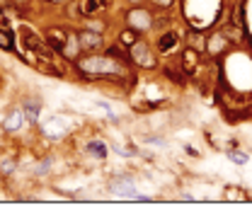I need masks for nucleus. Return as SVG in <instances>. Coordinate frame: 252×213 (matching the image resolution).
I'll list each match as a JSON object with an SVG mask.
<instances>
[{"instance_id":"obj_1","label":"nucleus","mask_w":252,"mask_h":213,"mask_svg":"<svg viewBox=\"0 0 252 213\" xmlns=\"http://www.w3.org/2000/svg\"><path fill=\"white\" fill-rule=\"evenodd\" d=\"M78 68L87 77H124L126 75V68L119 61H114L112 54H107V56H87V58L78 61Z\"/></svg>"},{"instance_id":"obj_2","label":"nucleus","mask_w":252,"mask_h":213,"mask_svg":"<svg viewBox=\"0 0 252 213\" xmlns=\"http://www.w3.org/2000/svg\"><path fill=\"white\" fill-rule=\"evenodd\" d=\"M68 39H70V32H65V29L51 27V29L46 32V41H49L51 49L61 51L63 56H75V44H65Z\"/></svg>"},{"instance_id":"obj_3","label":"nucleus","mask_w":252,"mask_h":213,"mask_svg":"<svg viewBox=\"0 0 252 213\" xmlns=\"http://www.w3.org/2000/svg\"><path fill=\"white\" fill-rule=\"evenodd\" d=\"M20 34H22V39H24V49H27V51L32 49L39 58H49V61H51V49H49V46H44V44L39 41V37H37L32 29L22 27V29H20Z\"/></svg>"},{"instance_id":"obj_4","label":"nucleus","mask_w":252,"mask_h":213,"mask_svg":"<svg viewBox=\"0 0 252 213\" xmlns=\"http://www.w3.org/2000/svg\"><path fill=\"white\" fill-rule=\"evenodd\" d=\"M126 22L131 24V29H148V27L153 24V17H150L148 10H143V7H133V10L126 12Z\"/></svg>"},{"instance_id":"obj_5","label":"nucleus","mask_w":252,"mask_h":213,"mask_svg":"<svg viewBox=\"0 0 252 213\" xmlns=\"http://www.w3.org/2000/svg\"><path fill=\"white\" fill-rule=\"evenodd\" d=\"M131 61H136L138 66H146V68H153V66H155V58H153L150 49H148L146 44H141V41H136V44L131 46Z\"/></svg>"},{"instance_id":"obj_6","label":"nucleus","mask_w":252,"mask_h":213,"mask_svg":"<svg viewBox=\"0 0 252 213\" xmlns=\"http://www.w3.org/2000/svg\"><path fill=\"white\" fill-rule=\"evenodd\" d=\"M102 44L105 41L97 32H80L78 34V46L85 49V51H97V49H102Z\"/></svg>"},{"instance_id":"obj_7","label":"nucleus","mask_w":252,"mask_h":213,"mask_svg":"<svg viewBox=\"0 0 252 213\" xmlns=\"http://www.w3.org/2000/svg\"><path fill=\"white\" fill-rule=\"evenodd\" d=\"M109 192L112 194H117V196H131V199H141L138 194H136V189H133V184H131V179H114L112 184H109Z\"/></svg>"},{"instance_id":"obj_8","label":"nucleus","mask_w":252,"mask_h":213,"mask_svg":"<svg viewBox=\"0 0 252 213\" xmlns=\"http://www.w3.org/2000/svg\"><path fill=\"white\" fill-rule=\"evenodd\" d=\"M182 68H185L189 75L196 73V68H199V54H196L194 49H187V51L182 54Z\"/></svg>"},{"instance_id":"obj_9","label":"nucleus","mask_w":252,"mask_h":213,"mask_svg":"<svg viewBox=\"0 0 252 213\" xmlns=\"http://www.w3.org/2000/svg\"><path fill=\"white\" fill-rule=\"evenodd\" d=\"M175 44H177V34H175V32H168V34H163V37L158 39V49H160V51H172Z\"/></svg>"},{"instance_id":"obj_10","label":"nucleus","mask_w":252,"mask_h":213,"mask_svg":"<svg viewBox=\"0 0 252 213\" xmlns=\"http://www.w3.org/2000/svg\"><path fill=\"white\" fill-rule=\"evenodd\" d=\"M107 5H109V0H85V2H83V12H85V15H92V12L107 7Z\"/></svg>"},{"instance_id":"obj_11","label":"nucleus","mask_w":252,"mask_h":213,"mask_svg":"<svg viewBox=\"0 0 252 213\" xmlns=\"http://www.w3.org/2000/svg\"><path fill=\"white\" fill-rule=\"evenodd\" d=\"M20 124H22V112L15 109V112L5 119V129H7V131H15V129H20Z\"/></svg>"},{"instance_id":"obj_12","label":"nucleus","mask_w":252,"mask_h":213,"mask_svg":"<svg viewBox=\"0 0 252 213\" xmlns=\"http://www.w3.org/2000/svg\"><path fill=\"white\" fill-rule=\"evenodd\" d=\"M87 153H92L97 157H107V145H102L100 141H92V143H87Z\"/></svg>"},{"instance_id":"obj_13","label":"nucleus","mask_w":252,"mask_h":213,"mask_svg":"<svg viewBox=\"0 0 252 213\" xmlns=\"http://www.w3.org/2000/svg\"><path fill=\"white\" fill-rule=\"evenodd\" d=\"M119 41H122L124 46H133V44H136V29H128V32H124V34L119 37Z\"/></svg>"},{"instance_id":"obj_14","label":"nucleus","mask_w":252,"mask_h":213,"mask_svg":"<svg viewBox=\"0 0 252 213\" xmlns=\"http://www.w3.org/2000/svg\"><path fill=\"white\" fill-rule=\"evenodd\" d=\"M0 49H12V34L0 29Z\"/></svg>"},{"instance_id":"obj_15","label":"nucleus","mask_w":252,"mask_h":213,"mask_svg":"<svg viewBox=\"0 0 252 213\" xmlns=\"http://www.w3.org/2000/svg\"><path fill=\"white\" fill-rule=\"evenodd\" d=\"M231 160H233L235 165H245V162H248L250 157H248L245 153H231Z\"/></svg>"},{"instance_id":"obj_16","label":"nucleus","mask_w":252,"mask_h":213,"mask_svg":"<svg viewBox=\"0 0 252 213\" xmlns=\"http://www.w3.org/2000/svg\"><path fill=\"white\" fill-rule=\"evenodd\" d=\"M223 37H231V39H235L233 44L243 41V34H240V32H235V29H226V32H223Z\"/></svg>"},{"instance_id":"obj_17","label":"nucleus","mask_w":252,"mask_h":213,"mask_svg":"<svg viewBox=\"0 0 252 213\" xmlns=\"http://www.w3.org/2000/svg\"><path fill=\"white\" fill-rule=\"evenodd\" d=\"M226 194H231L228 199H245V192H240V189H233V187H228V189H226Z\"/></svg>"},{"instance_id":"obj_18","label":"nucleus","mask_w":252,"mask_h":213,"mask_svg":"<svg viewBox=\"0 0 252 213\" xmlns=\"http://www.w3.org/2000/svg\"><path fill=\"white\" fill-rule=\"evenodd\" d=\"M37 112H39L37 107H32V109H27V114H24V116H27V121H29V124H34V121H37Z\"/></svg>"},{"instance_id":"obj_19","label":"nucleus","mask_w":252,"mask_h":213,"mask_svg":"<svg viewBox=\"0 0 252 213\" xmlns=\"http://www.w3.org/2000/svg\"><path fill=\"white\" fill-rule=\"evenodd\" d=\"M12 170H15V162H5V165H2V172H5V174L12 172Z\"/></svg>"},{"instance_id":"obj_20","label":"nucleus","mask_w":252,"mask_h":213,"mask_svg":"<svg viewBox=\"0 0 252 213\" xmlns=\"http://www.w3.org/2000/svg\"><path fill=\"white\" fill-rule=\"evenodd\" d=\"M153 2H155V5H158V7H168V5H170V2H172V0H153Z\"/></svg>"}]
</instances>
